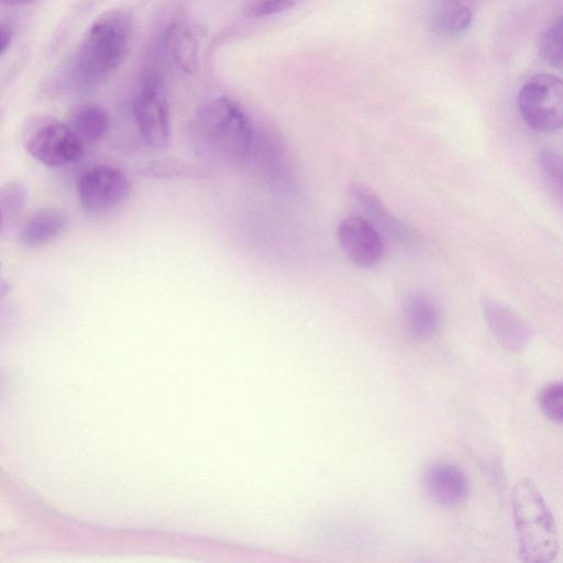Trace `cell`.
<instances>
[{
    "instance_id": "cell-20",
    "label": "cell",
    "mask_w": 563,
    "mask_h": 563,
    "mask_svg": "<svg viewBox=\"0 0 563 563\" xmlns=\"http://www.w3.org/2000/svg\"><path fill=\"white\" fill-rule=\"evenodd\" d=\"M540 54L552 67L563 69V15L543 32L540 40Z\"/></svg>"
},
{
    "instance_id": "cell-7",
    "label": "cell",
    "mask_w": 563,
    "mask_h": 563,
    "mask_svg": "<svg viewBox=\"0 0 563 563\" xmlns=\"http://www.w3.org/2000/svg\"><path fill=\"white\" fill-rule=\"evenodd\" d=\"M130 184L125 173L110 164H98L87 169L78 179L77 197L90 213H107L119 207L128 197Z\"/></svg>"
},
{
    "instance_id": "cell-13",
    "label": "cell",
    "mask_w": 563,
    "mask_h": 563,
    "mask_svg": "<svg viewBox=\"0 0 563 563\" xmlns=\"http://www.w3.org/2000/svg\"><path fill=\"white\" fill-rule=\"evenodd\" d=\"M426 19L431 33L449 38L463 34L470 27L472 12L461 0H431Z\"/></svg>"
},
{
    "instance_id": "cell-6",
    "label": "cell",
    "mask_w": 563,
    "mask_h": 563,
    "mask_svg": "<svg viewBox=\"0 0 563 563\" xmlns=\"http://www.w3.org/2000/svg\"><path fill=\"white\" fill-rule=\"evenodd\" d=\"M27 153L48 167H64L77 163L85 144L67 123L56 120L33 125L24 136Z\"/></svg>"
},
{
    "instance_id": "cell-12",
    "label": "cell",
    "mask_w": 563,
    "mask_h": 563,
    "mask_svg": "<svg viewBox=\"0 0 563 563\" xmlns=\"http://www.w3.org/2000/svg\"><path fill=\"white\" fill-rule=\"evenodd\" d=\"M350 194L362 211L367 214V220L386 235L399 243H411L415 240L413 230L391 214L372 189L355 183L350 187Z\"/></svg>"
},
{
    "instance_id": "cell-17",
    "label": "cell",
    "mask_w": 563,
    "mask_h": 563,
    "mask_svg": "<svg viewBox=\"0 0 563 563\" xmlns=\"http://www.w3.org/2000/svg\"><path fill=\"white\" fill-rule=\"evenodd\" d=\"M404 320L409 333L418 339H429L438 330L440 314L432 300L422 295L409 296L404 302Z\"/></svg>"
},
{
    "instance_id": "cell-16",
    "label": "cell",
    "mask_w": 563,
    "mask_h": 563,
    "mask_svg": "<svg viewBox=\"0 0 563 563\" xmlns=\"http://www.w3.org/2000/svg\"><path fill=\"white\" fill-rule=\"evenodd\" d=\"M67 124L86 145L98 143L106 137L110 120L101 106L81 103L71 110Z\"/></svg>"
},
{
    "instance_id": "cell-9",
    "label": "cell",
    "mask_w": 563,
    "mask_h": 563,
    "mask_svg": "<svg viewBox=\"0 0 563 563\" xmlns=\"http://www.w3.org/2000/svg\"><path fill=\"white\" fill-rule=\"evenodd\" d=\"M264 180L273 188L288 190L292 188L294 177L290 159L283 140L275 133L256 132L250 153Z\"/></svg>"
},
{
    "instance_id": "cell-25",
    "label": "cell",
    "mask_w": 563,
    "mask_h": 563,
    "mask_svg": "<svg viewBox=\"0 0 563 563\" xmlns=\"http://www.w3.org/2000/svg\"><path fill=\"white\" fill-rule=\"evenodd\" d=\"M1 1H2V3L7 4V5L18 7V5H23V4L30 3L33 0H1Z\"/></svg>"
},
{
    "instance_id": "cell-3",
    "label": "cell",
    "mask_w": 563,
    "mask_h": 563,
    "mask_svg": "<svg viewBox=\"0 0 563 563\" xmlns=\"http://www.w3.org/2000/svg\"><path fill=\"white\" fill-rule=\"evenodd\" d=\"M518 556L526 563L552 562L560 551L554 516L536 483L525 477L511 494Z\"/></svg>"
},
{
    "instance_id": "cell-19",
    "label": "cell",
    "mask_w": 563,
    "mask_h": 563,
    "mask_svg": "<svg viewBox=\"0 0 563 563\" xmlns=\"http://www.w3.org/2000/svg\"><path fill=\"white\" fill-rule=\"evenodd\" d=\"M540 173L548 187L563 206V156L552 150H543L538 156Z\"/></svg>"
},
{
    "instance_id": "cell-21",
    "label": "cell",
    "mask_w": 563,
    "mask_h": 563,
    "mask_svg": "<svg viewBox=\"0 0 563 563\" xmlns=\"http://www.w3.org/2000/svg\"><path fill=\"white\" fill-rule=\"evenodd\" d=\"M541 411L552 421L563 423V383L547 385L539 395Z\"/></svg>"
},
{
    "instance_id": "cell-4",
    "label": "cell",
    "mask_w": 563,
    "mask_h": 563,
    "mask_svg": "<svg viewBox=\"0 0 563 563\" xmlns=\"http://www.w3.org/2000/svg\"><path fill=\"white\" fill-rule=\"evenodd\" d=\"M518 109L525 123L538 132L563 128V79L552 74L530 77L518 93Z\"/></svg>"
},
{
    "instance_id": "cell-1",
    "label": "cell",
    "mask_w": 563,
    "mask_h": 563,
    "mask_svg": "<svg viewBox=\"0 0 563 563\" xmlns=\"http://www.w3.org/2000/svg\"><path fill=\"white\" fill-rule=\"evenodd\" d=\"M255 128L235 100L218 97L201 104L188 129L190 147L201 162L236 164L249 158Z\"/></svg>"
},
{
    "instance_id": "cell-22",
    "label": "cell",
    "mask_w": 563,
    "mask_h": 563,
    "mask_svg": "<svg viewBox=\"0 0 563 563\" xmlns=\"http://www.w3.org/2000/svg\"><path fill=\"white\" fill-rule=\"evenodd\" d=\"M145 173L151 177H197L200 169L189 164L178 163L176 161H157L145 167Z\"/></svg>"
},
{
    "instance_id": "cell-23",
    "label": "cell",
    "mask_w": 563,
    "mask_h": 563,
    "mask_svg": "<svg viewBox=\"0 0 563 563\" xmlns=\"http://www.w3.org/2000/svg\"><path fill=\"white\" fill-rule=\"evenodd\" d=\"M0 35H1V40H0L1 41V55H4L5 52L9 49L11 42H12V37H13L12 27L9 24L2 22Z\"/></svg>"
},
{
    "instance_id": "cell-18",
    "label": "cell",
    "mask_w": 563,
    "mask_h": 563,
    "mask_svg": "<svg viewBox=\"0 0 563 563\" xmlns=\"http://www.w3.org/2000/svg\"><path fill=\"white\" fill-rule=\"evenodd\" d=\"M26 202L25 186L19 180H9L0 188V230L4 234L19 221Z\"/></svg>"
},
{
    "instance_id": "cell-11",
    "label": "cell",
    "mask_w": 563,
    "mask_h": 563,
    "mask_svg": "<svg viewBox=\"0 0 563 563\" xmlns=\"http://www.w3.org/2000/svg\"><path fill=\"white\" fill-rule=\"evenodd\" d=\"M423 485L430 498L444 507L463 503L470 493V482L464 472L450 463L430 465L423 475Z\"/></svg>"
},
{
    "instance_id": "cell-2",
    "label": "cell",
    "mask_w": 563,
    "mask_h": 563,
    "mask_svg": "<svg viewBox=\"0 0 563 563\" xmlns=\"http://www.w3.org/2000/svg\"><path fill=\"white\" fill-rule=\"evenodd\" d=\"M132 40V19L124 10L99 16L88 29L73 62L71 76L80 88L108 79L125 59Z\"/></svg>"
},
{
    "instance_id": "cell-5",
    "label": "cell",
    "mask_w": 563,
    "mask_h": 563,
    "mask_svg": "<svg viewBox=\"0 0 563 563\" xmlns=\"http://www.w3.org/2000/svg\"><path fill=\"white\" fill-rule=\"evenodd\" d=\"M137 130L154 150L166 148L170 141V114L159 73L150 70L142 80L133 104Z\"/></svg>"
},
{
    "instance_id": "cell-24",
    "label": "cell",
    "mask_w": 563,
    "mask_h": 563,
    "mask_svg": "<svg viewBox=\"0 0 563 563\" xmlns=\"http://www.w3.org/2000/svg\"><path fill=\"white\" fill-rule=\"evenodd\" d=\"M305 0H275L273 5V14L288 10Z\"/></svg>"
},
{
    "instance_id": "cell-14",
    "label": "cell",
    "mask_w": 563,
    "mask_h": 563,
    "mask_svg": "<svg viewBox=\"0 0 563 563\" xmlns=\"http://www.w3.org/2000/svg\"><path fill=\"white\" fill-rule=\"evenodd\" d=\"M68 225L67 214L57 208H44L22 224L19 231V242L25 247L43 246L56 240Z\"/></svg>"
},
{
    "instance_id": "cell-10",
    "label": "cell",
    "mask_w": 563,
    "mask_h": 563,
    "mask_svg": "<svg viewBox=\"0 0 563 563\" xmlns=\"http://www.w3.org/2000/svg\"><path fill=\"white\" fill-rule=\"evenodd\" d=\"M482 308L493 336L503 349L518 353L529 344L532 330L520 314L492 298H484Z\"/></svg>"
},
{
    "instance_id": "cell-8",
    "label": "cell",
    "mask_w": 563,
    "mask_h": 563,
    "mask_svg": "<svg viewBox=\"0 0 563 563\" xmlns=\"http://www.w3.org/2000/svg\"><path fill=\"white\" fill-rule=\"evenodd\" d=\"M339 244L346 257L363 268L376 266L384 256V243L378 229L366 218H344L336 231Z\"/></svg>"
},
{
    "instance_id": "cell-15",
    "label": "cell",
    "mask_w": 563,
    "mask_h": 563,
    "mask_svg": "<svg viewBox=\"0 0 563 563\" xmlns=\"http://www.w3.org/2000/svg\"><path fill=\"white\" fill-rule=\"evenodd\" d=\"M163 44L166 56L177 68L187 74L197 70L199 37L195 30L184 24L170 25Z\"/></svg>"
}]
</instances>
